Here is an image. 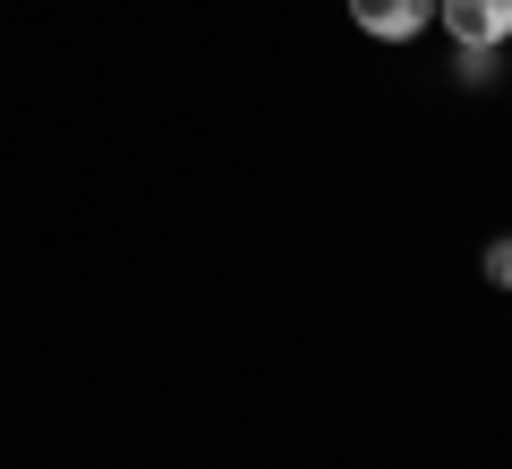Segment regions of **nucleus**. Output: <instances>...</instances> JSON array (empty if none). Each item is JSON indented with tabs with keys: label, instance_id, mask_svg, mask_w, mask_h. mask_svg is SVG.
Listing matches in <instances>:
<instances>
[{
	"label": "nucleus",
	"instance_id": "nucleus-1",
	"mask_svg": "<svg viewBox=\"0 0 512 469\" xmlns=\"http://www.w3.org/2000/svg\"><path fill=\"white\" fill-rule=\"evenodd\" d=\"M436 26L453 52H504L512 43V0H436Z\"/></svg>",
	"mask_w": 512,
	"mask_h": 469
},
{
	"label": "nucleus",
	"instance_id": "nucleus-2",
	"mask_svg": "<svg viewBox=\"0 0 512 469\" xmlns=\"http://www.w3.org/2000/svg\"><path fill=\"white\" fill-rule=\"evenodd\" d=\"M427 18H436V0H350V26L367 43H419Z\"/></svg>",
	"mask_w": 512,
	"mask_h": 469
},
{
	"label": "nucleus",
	"instance_id": "nucleus-3",
	"mask_svg": "<svg viewBox=\"0 0 512 469\" xmlns=\"http://www.w3.org/2000/svg\"><path fill=\"white\" fill-rule=\"evenodd\" d=\"M487 282H495V290H512V231H495V239H487Z\"/></svg>",
	"mask_w": 512,
	"mask_h": 469
},
{
	"label": "nucleus",
	"instance_id": "nucleus-4",
	"mask_svg": "<svg viewBox=\"0 0 512 469\" xmlns=\"http://www.w3.org/2000/svg\"><path fill=\"white\" fill-rule=\"evenodd\" d=\"M495 77V52H461V86H487Z\"/></svg>",
	"mask_w": 512,
	"mask_h": 469
}]
</instances>
